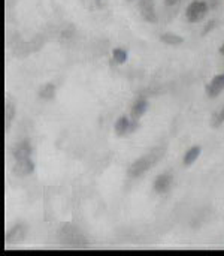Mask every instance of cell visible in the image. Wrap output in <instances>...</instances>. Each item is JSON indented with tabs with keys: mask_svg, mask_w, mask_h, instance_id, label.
<instances>
[{
	"mask_svg": "<svg viewBox=\"0 0 224 256\" xmlns=\"http://www.w3.org/2000/svg\"><path fill=\"white\" fill-rule=\"evenodd\" d=\"M166 153V147H156L154 150H151L150 153L141 156L139 159H136L130 166H129V176L132 178H138L141 176H144L153 165H156Z\"/></svg>",
	"mask_w": 224,
	"mask_h": 256,
	"instance_id": "1",
	"label": "cell"
},
{
	"mask_svg": "<svg viewBox=\"0 0 224 256\" xmlns=\"http://www.w3.org/2000/svg\"><path fill=\"white\" fill-rule=\"evenodd\" d=\"M114 129H115V134L118 136H126V135H130V134H133L135 130L139 129V122H135V120L126 117V116H121L115 122Z\"/></svg>",
	"mask_w": 224,
	"mask_h": 256,
	"instance_id": "3",
	"label": "cell"
},
{
	"mask_svg": "<svg viewBox=\"0 0 224 256\" xmlns=\"http://www.w3.org/2000/svg\"><path fill=\"white\" fill-rule=\"evenodd\" d=\"M127 2H132V0H127Z\"/></svg>",
	"mask_w": 224,
	"mask_h": 256,
	"instance_id": "21",
	"label": "cell"
},
{
	"mask_svg": "<svg viewBox=\"0 0 224 256\" xmlns=\"http://www.w3.org/2000/svg\"><path fill=\"white\" fill-rule=\"evenodd\" d=\"M224 90V74H220V75H216L210 84L207 86V94L208 98H217L222 92Z\"/></svg>",
	"mask_w": 224,
	"mask_h": 256,
	"instance_id": "7",
	"label": "cell"
},
{
	"mask_svg": "<svg viewBox=\"0 0 224 256\" xmlns=\"http://www.w3.org/2000/svg\"><path fill=\"white\" fill-rule=\"evenodd\" d=\"M220 54H222V56H224V44L222 45V46H220Z\"/></svg>",
	"mask_w": 224,
	"mask_h": 256,
	"instance_id": "20",
	"label": "cell"
},
{
	"mask_svg": "<svg viewBox=\"0 0 224 256\" xmlns=\"http://www.w3.org/2000/svg\"><path fill=\"white\" fill-rule=\"evenodd\" d=\"M139 10L142 18L147 22H156L157 15H156V8H154V0H141L139 3Z\"/></svg>",
	"mask_w": 224,
	"mask_h": 256,
	"instance_id": "6",
	"label": "cell"
},
{
	"mask_svg": "<svg viewBox=\"0 0 224 256\" xmlns=\"http://www.w3.org/2000/svg\"><path fill=\"white\" fill-rule=\"evenodd\" d=\"M210 2V6L211 8H217L220 4V0H208Z\"/></svg>",
	"mask_w": 224,
	"mask_h": 256,
	"instance_id": "18",
	"label": "cell"
},
{
	"mask_svg": "<svg viewBox=\"0 0 224 256\" xmlns=\"http://www.w3.org/2000/svg\"><path fill=\"white\" fill-rule=\"evenodd\" d=\"M13 116H15V108H13V104L7 100V102H6V110H4V122H6V126H4V129H6V132L9 130V126H10V122H12Z\"/></svg>",
	"mask_w": 224,
	"mask_h": 256,
	"instance_id": "14",
	"label": "cell"
},
{
	"mask_svg": "<svg viewBox=\"0 0 224 256\" xmlns=\"http://www.w3.org/2000/svg\"><path fill=\"white\" fill-rule=\"evenodd\" d=\"M160 40L165 42L166 45H172V46H177V45H181L184 42L183 36L177 34V33H171V32H166L160 36Z\"/></svg>",
	"mask_w": 224,
	"mask_h": 256,
	"instance_id": "10",
	"label": "cell"
},
{
	"mask_svg": "<svg viewBox=\"0 0 224 256\" xmlns=\"http://www.w3.org/2000/svg\"><path fill=\"white\" fill-rule=\"evenodd\" d=\"M165 3H166L168 6H174V4L178 3V0H165Z\"/></svg>",
	"mask_w": 224,
	"mask_h": 256,
	"instance_id": "19",
	"label": "cell"
},
{
	"mask_svg": "<svg viewBox=\"0 0 224 256\" xmlns=\"http://www.w3.org/2000/svg\"><path fill=\"white\" fill-rule=\"evenodd\" d=\"M22 231H24V226L22 225H16L10 230V232L7 234V242H13V240H21L22 238Z\"/></svg>",
	"mask_w": 224,
	"mask_h": 256,
	"instance_id": "15",
	"label": "cell"
},
{
	"mask_svg": "<svg viewBox=\"0 0 224 256\" xmlns=\"http://www.w3.org/2000/svg\"><path fill=\"white\" fill-rule=\"evenodd\" d=\"M33 153V147L30 144L28 140H24L21 142H18L13 148H12V156L13 160H22V159H30Z\"/></svg>",
	"mask_w": 224,
	"mask_h": 256,
	"instance_id": "4",
	"label": "cell"
},
{
	"mask_svg": "<svg viewBox=\"0 0 224 256\" xmlns=\"http://www.w3.org/2000/svg\"><path fill=\"white\" fill-rule=\"evenodd\" d=\"M55 96V86L51 84V82H46L40 87L39 90V98L40 99H45V100H49Z\"/></svg>",
	"mask_w": 224,
	"mask_h": 256,
	"instance_id": "12",
	"label": "cell"
},
{
	"mask_svg": "<svg viewBox=\"0 0 224 256\" xmlns=\"http://www.w3.org/2000/svg\"><path fill=\"white\" fill-rule=\"evenodd\" d=\"M148 110V102L145 99H138L135 102V105L132 106V111H130V118L135 120V122H139L141 117L147 112Z\"/></svg>",
	"mask_w": 224,
	"mask_h": 256,
	"instance_id": "9",
	"label": "cell"
},
{
	"mask_svg": "<svg viewBox=\"0 0 224 256\" xmlns=\"http://www.w3.org/2000/svg\"><path fill=\"white\" fill-rule=\"evenodd\" d=\"M210 10V4L204 0H193L186 10V16L190 22H201Z\"/></svg>",
	"mask_w": 224,
	"mask_h": 256,
	"instance_id": "2",
	"label": "cell"
},
{
	"mask_svg": "<svg viewBox=\"0 0 224 256\" xmlns=\"http://www.w3.org/2000/svg\"><path fill=\"white\" fill-rule=\"evenodd\" d=\"M12 171H13V174L18 176V177L30 176V174L34 171V162L31 160V158H30V159H22V160H15Z\"/></svg>",
	"mask_w": 224,
	"mask_h": 256,
	"instance_id": "5",
	"label": "cell"
},
{
	"mask_svg": "<svg viewBox=\"0 0 224 256\" xmlns=\"http://www.w3.org/2000/svg\"><path fill=\"white\" fill-rule=\"evenodd\" d=\"M112 60L117 64H123L127 60V51L124 48H114V51H112Z\"/></svg>",
	"mask_w": 224,
	"mask_h": 256,
	"instance_id": "13",
	"label": "cell"
},
{
	"mask_svg": "<svg viewBox=\"0 0 224 256\" xmlns=\"http://www.w3.org/2000/svg\"><path fill=\"white\" fill-rule=\"evenodd\" d=\"M216 27V21H210L208 22V26H207V28H205V32H204V34H207L211 28H214Z\"/></svg>",
	"mask_w": 224,
	"mask_h": 256,
	"instance_id": "17",
	"label": "cell"
},
{
	"mask_svg": "<svg viewBox=\"0 0 224 256\" xmlns=\"http://www.w3.org/2000/svg\"><path fill=\"white\" fill-rule=\"evenodd\" d=\"M201 153H202V147H201V146H195V147H192V148L186 153V156H184V165H186V166L193 165V164H195V160L201 156Z\"/></svg>",
	"mask_w": 224,
	"mask_h": 256,
	"instance_id": "11",
	"label": "cell"
},
{
	"mask_svg": "<svg viewBox=\"0 0 224 256\" xmlns=\"http://www.w3.org/2000/svg\"><path fill=\"white\" fill-rule=\"evenodd\" d=\"M174 184V177L171 174H160L154 182V190L157 194H168Z\"/></svg>",
	"mask_w": 224,
	"mask_h": 256,
	"instance_id": "8",
	"label": "cell"
},
{
	"mask_svg": "<svg viewBox=\"0 0 224 256\" xmlns=\"http://www.w3.org/2000/svg\"><path fill=\"white\" fill-rule=\"evenodd\" d=\"M223 123H224V108L220 111V112H219V114H217V116H216V117H214V118H213L211 126L217 129V128H220Z\"/></svg>",
	"mask_w": 224,
	"mask_h": 256,
	"instance_id": "16",
	"label": "cell"
}]
</instances>
